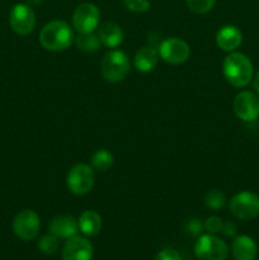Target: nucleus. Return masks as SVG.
<instances>
[{
  "mask_svg": "<svg viewBox=\"0 0 259 260\" xmlns=\"http://www.w3.org/2000/svg\"><path fill=\"white\" fill-rule=\"evenodd\" d=\"M73 28L65 20H51L40 32V43L45 50L52 52L65 51L73 45Z\"/></svg>",
  "mask_w": 259,
  "mask_h": 260,
  "instance_id": "nucleus-1",
  "label": "nucleus"
},
{
  "mask_svg": "<svg viewBox=\"0 0 259 260\" xmlns=\"http://www.w3.org/2000/svg\"><path fill=\"white\" fill-rule=\"evenodd\" d=\"M222 73L230 85L244 88L253 80V63L244 53L230 52L222 62Z\"/></svg>",
  "mask_w": 259,
  "mask_h": 260,
  "instance_id": "nucleus-2",
  "label": "nucleus"
},
{
  "mask_svg": "<svg viewBox=\"0 0 259 260\" xmlns=\"http://www.w3.org/2000/svg\"><path fill=\"white\" fill-rule=\"evenodd\" d=\"M130 73V61L126 53L121 50H111L102 60V74L109 83H119L124 80Z\"/></svg>",
  "mask_w": 259,
  "mask_h": 260,
  "instance_id": "nucleus-3",
  "label": "nucleus"
},
{
  "mask_svg": "<svg viewBox=\"0 0 259 260\" xmlns=\"http://www.w3.org/2000/svg\"><path fill=\"white\" fill-rule=\"evenodd\" d=\"M195 254L200 260H226L229 246L213 234H202L195 244Z\"/></svg>",
  "mask_w": 259,
  "mask_h": 260,
  "instance_id": "nucleus-4",
  "label": "nucleus"
},
{
  "mask_svg": "<svg viewBox=\"0 0 259 260\" xmlns=\"http://www.w3.org/2000/svg\"><path fill=\"white\" fill-rule=\"evenodd\" d=\"M95 182L94 169L88 164H76L69 170L66 187L73 194L84 196L90 192Z\"/></svg>",
  "mask_w": 259,
  "mask_h": 260,
  "instance_id": "nucleus-5",
  "label": "nucleus"
},
{
  "mask_svg": "<svg viewBox=\"0 0 259 260\" xmlns=\"http://www.w3.org/2000/svg\"><path fill=\"white\" fill-rule=\"evenodd\" d=\"M230 212L241 221H251L259 216V196L249 190L239 192L230 201Z\"/></svg>",
  "mask_w": 259,
  "mask_h": 260,
  "instance_id": "nucleus-6",
  "label": "nucleus"
},
{
  "mask_svg": "<svg viewBox=\"0 0 259 260\" xmlns=\"http://www.w3.org/2000/svg\"><path fill=\"white\" fill-rule=\"evenodd\" d=\"M101 10L93 3H83L73 14V25L78 33H94L99 25Z\"/></svg>",
  "mask_w": 259,
  "mask_h": 260,
  "instance_id": "nucleus-7",
  "label": "nucleus"
},
{
  "mask_svg": "<svg viewBox=\"0 0 259 260\" xmlns=\"http://www.w3.org/2000/svg\"><path fill=\"white\" fill-rule=\"evenodd\" d=\"M157 52L165 62L170 65H180L189 58L190 47L182 38L172 37L160 43Z\"/></svg>",
  "mask_w": 259,
  "mask_h": 260,
  "instance_id": "nucleus-8",
  "label": "nucleus"
},
{
  "mask_svg": "<svg viewBox=\"0 0 259 260\" xmlns=\"http://www.w3.org/2000/svg\"><path fill=\"white\" fill-rule=\"evenodd\" d=\"M41 229V221L33 210H23L13 220V231L23 241H30L37 238Z\"/></svg>",
  "mask_w": 259,
  "mask_h": 260,
  "instance_id": "nucleus-9",
  "label": "nucleus"
},
{
  "mask_svg": "<svg viewBox=\"0 0 259 260\" xmlns=\"http://www.w3.org/2000/svg\"><path fill=\"white\" fill-rule=\"evenodd\" d=\"M9 23L17 35L27 36L35 29L36 14L29 4H15L10 10Z\"/></svg>",
  "mask_w": 259,
  "mask_h": 260,
  "instance_id": "nucleus-10",
  "label": "nucleus"
},
{
  "mask_svg": "<svg viewBox=\"0 0 259 260\" xmlns=\"http://www.w3.org/2000/svg\"><path fill=\"white\" fill-rule=\"evenodd\" d=\"M234 113L244 122H253L259 117V96L253 91L243 90L233 102Z\"/></svg>",
  "mask_w": 259,
  "mask_h": 260,
  "instance_id": "nucleus-11",
  "label": "nucleus"
},
{
  "mask_svg": "<svg viewBox=\"0 0 259 260\" xmlns=\"http://www.w3.org/2000/svg\"><path fill=\"white\" fill-rule=\"evenodd\" d=\"M93 255L94 249L90 241L79 235L68 239L61 250L62 260H91Z\"/></svg>",
  "mask_w": 259,
  "mask_h": 260,
  "instance_id": "nucleus-12",
  "label": "nucleus"
},
{
  "mask_svg": "<svg viewBox=\"0 0 259 260\" xmlns=\"http://www.w3.org/2000/svg\"><path fill=\"white\" fill-rule=\"evenodd\" d=\"M243 42V33L235 25H223L216 33V43L225 52H234Z\"/></svg>",
  "mask_w": 259,
  "mask_h": 260,
  "instance_id": "nucleus-13",
  "label": "nucleus"
},
{
  "mask_svg": "<svg viewBox=\"0 0 259 260\" xmlns=\"http://www.w3.org/2000/svg\"><path fill=\"white\" fill-rule=\"evenodd\" d=\"M48 230L56 238L68 240V239L78 235L79 223L78 220L74 218L73 216H57V217L52 218L50 226H48Z\"/></svg>",
  "mask_w": 259,
  "mask_h": 260,
  "instance_id": "nucleus-14",
  "label": "nucleus"
},
{
  "mask_svg": "<svg viewBox=\"0 0 259 260\" xmlns=\"http://www.w3.org/2000/svg\"><path fill=\"white\" fill-rule=\"evenodd\" d=\"M231 254L235 260H254L258 254L256 244L250 236L240 235L231 244Z\"/></svg>",
  "mask_w": 259,
  "mask_h": 260,
  "instance_id": "nucleus-15",
  "label": "nucleus"
},
{
  "mask_svg": "<svg viewBox=\"0 0 259 260\" xmlns=\"http://www.w3.org/2000/svg\"><path fill=\"white\" fill-rule=\"evenodd\" d=\"M98 37L103 46L108 48H116L123 41V30L117 23L106 22L99 27Z\"/></svg>",
  "mask_w": 259,
  "mask_h": 260,
  "instance_id": "nucleus-16",
  "label": "nucleus"
},
{
  "mask_svg": "<svg viewBox=\"0 0 259 260\" xmlns=\"http://www.w3.org/2000/svg\"><path fill=\"white\" fill-rule=\"evenodd\" d=\"M79 231L88 238L96 236L102 230V217L96 211L86 210L78 220Z\"/></svg>",
  "mask_w": 259,
  "mask_h": 260,
  "instance_id": "nucleus-17",
  "label": "nucleus"
},
{
  "mask_svg": "<svg viewBox=\"0 0 259 260\" xmlns=\"http://www.w3.org/2000/svg\"><path fill=\"white\" fill-rule=\"evenodd\" d=\"M159 61V52L151 46H145L140 48L135 55V68L140 73H150L154 70Z\"/></svg>",
  "mask_w": 259,
  "mask_h": 260,
  "instance_id": "nucleus-18",
  "label": "nucleus"
},
{
  "mask_svg": "<svg viewBox=\"0 0 259 260\" xmlns=\"http://www.w3.org/2000/svg\"><path fill=\"white\" fill-rule=\"evenodd\" d=\"M113 161V154H112L109 150L99 149L91 155L90 167L93 168L94 170H98V172H107V170L112 168Z\"/></svg>",
  "mask_w": 259,
  "mask_h": 260,
  "instance_id": "nucleus-19",
  "label": "nucleus"
},
{
  "mask_svg": "<svg viewBox=\"0 0 259 260\" xmlns=\"http://www.w3.org/2000/svg\"><path fill=\"white\" fill-rule=\"evenodd\" d=\"M75 43L79 50L86 53L95 52L102 45L98 35L94 33H79L78 37L75 38Z\"/></svg>",
  "mask_w": 259,
  "mask_h": 260,
  "instance_id": "nucleus-20",
  "label": "nucleus"
},
{
  "mask_svg": "<svg viewBox=\"0 0 259 260\" xmlns=\"http://www.w3.org/2000/svg\"><path fill=\"white\" fill-rule=\"evenodd\" d=\"M226 201H228L226 200V196L218 189L208 190L205 194V197H203V202H205L206 207L213 211L221 210L226 205Z\"/></svg>",
  "mask_w": 259,
  "mask_h": 260,
  "instance_id": "nucleus-21",
  "label": "nucleus"
},
{
  "mask_svg": "<svg viewBox=\"0 0 259 260\" xmlns=\"http://www.w3.org/2000/svg\"><path fill=\"white\" fill-rule=\"evenodd\" d=\"M38 249L42 251L46 255H52L56 251L58 250V246H60V239L56 238L53 234H46L42 238L38 240L37 243Z\"/></svg>",
  "mask_w": 259,
  "mask_h": 260,
  "instance_id": "nucleus-22",
  "label": "nucleus"
},
{
  "mask_svg": "<svg viewBox=\"0 0 259 260\" xmlns=\"http://www.w3.org/2000/svg\"><path fill=\"white\" fill-rule=\"evenodd\" d=\"M185 3L190 12L196 13V14H205V13L212 10L216 0H185Z\"/></svg>",
  "mask_w": 259,
  "mask_h": 260,
  "instance_id": "nucleus-23",
  "label": "nucleus"
},
{
  "mask_svg": "<svg viewBox=\"0 0 259 260\" xmlns=\"http://www.w3.org/2000/svg\"><path fill=\"white\" fill-rule=\"evenodd\" d=\"M123 4L132 13H145L150 9L149 0H123Z\"/></svg>",
  "mask_w": 259,
  "mask_h": 260,
  "instance_id": "nucleus-24",
  "label": "nucleus"
},
{
  "mask_svg": "<svg viewBox=\"0 0 259 260\" xmlns=\"http://www.w3.org/2000/svg\"><path fill=\"white\" fill-rule=\"evenodd\" d=\"M222 225L223 221L221 220L220 217H217V216H211V217H208L207 220L203 222V228L207 231V234H213V235L221 233Z\"/></svg>",
  "mask_w": 259,
  "mask_h": 260,
  "instance_id": "nucleus-25",
  "label": "nucleus"
},
{
  "mask_svg": "<svg viewBox=\"0 0 259 260\" xmlns=\"http://www.w3.org/2000/svg\"><path fill=\"white\" fill-rule=\"evenodd\" d=\"M203 230H205V228H203V223L201 222L200 220H197V218L189 220L184 226L185 234L189 236H193V238H198V236L202 235Z\"/></svg>",
  "mask_w": 259,
  "mask_h": 260,
  "instance_id": "nucleus-26",
  "label": "nucleus"
},
{
  "mask_svg": "<svg viewBox=\"0 0 259 260\" xmlns=\"http://www.w3.org/2000/svg\"><path fill=\"white\" fill-rule=\"evenodd\" d=\"M154 260H182V256L175 249L164 248L156 254Z\"/></svg>",
  "mask_w": 259,
  "mask_h": 260,
  "instance_id": "nucleus-27",
  "label": "nucleus"
},
{
  "mask_svg": "<svg viewBox=\"0 0 259 260\" xmlns=\"http://www.w3.org/2000/svg\"><path fill=\"white\" fill-rule=\"evenodd\" d=\"M221 233H222L226 238H234V236L236 235V233H238L236 223L234 222V221H226V222H223Z\"/></svg>",
  "mask_w": 259,
  "mask_h": 260,
  "instance_id": "nucleus-28",
  "label": "nucleus"
},
{
  "mask_svg": "<svg viewBox=\"0 0 259 260\" xmlns=\"http://www.w3.org/2000/svg\"><path fill=\"white\" fill-rule=\"evenodd\" d=\"M253 88H254V90L259 94V71L256 73V75L253 78Z\"/></svg>",
  "mask_w": 259,
  "mask_h": 260,
  "instance_id": "nucleus-29",
  "label": "nucleus"
},
{
  "mask_svg": "<svg viewBox=\"0 0 259 260\" xmlns=\"http://www.w3.org/2000/svg\"><path fill=\"white\" fill-rule=\"evenodd\" d=\"M28 3H29V4H33V5H37V4H40L41 2H42V0H27Z\"/></svg>",
  "mask_w": 259,
  "mask_h": 260,
  "instance_id": "nucleus-30",
  "label": "nucleus"
}]
</instances>
